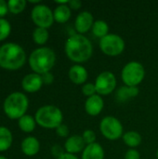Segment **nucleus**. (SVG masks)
Returning <instances> with one entry per match:
<instances>
[{"label":"nucleus","mask_w":158,"mask_h":159,"mask_svg":"<svg viewBox=\"0 0 158 159\" xmlns=\"http://www.w3.org/2000/svg\"><path fill=\"white\" fill-rule=\"evenodd\" d=\"M29 107V100L27 96L20 91L9 94L3 104L5 114L10 119H20L25 115Z\"/></svg>","instance_id":"nucleus-4"},{"label":"nucleus","mask_w":158,"mask_h":159,"mask_svg":"<svg viewBox=\"0 0 158 159\" xmlns=\"http://www.w3.org/2000/svg\"><path fill=\"white\" fill-rule=\"evenodd\" d=\"M85 147L86 143L82 138V135H72L68 137L64 143L65 153L71 155H75L80 152H83Z\"/></svg>","instance_id":"nucleus-15"},{"label":"nucleus","mask_w":158,"mask_h":159,"mask_svg":"<svg viewBox=\"0 0 158 159\" xmlns=\"http://www.w3.org/2000/svg\"><path fill=\"white\" fill-rule=\"evenodd\" d=\"M31 18L37 27L46 29L49 28L55 21L53 11L48 6L44 4H38L33 7L31 11Z\"/></svg>","instance_id":"nucleus-9"},{"label":"nucleus","mask_w":158,"mask_h":159,"mask_svg":"<svg viewBox=\"0 0 158 159\" xmlns=\"http://www.w3.org/2000/svg\"><path fill=\"white\" fill-rule=\"evenodd\" d=\"M56 159H79L75 155H71V154H68V153H64L63 155H61L60 157Z\"/></svg>","instance_id":"nucleus-35"},{"label":"nucleus","mask_w":158,"mask_h":159,"mask_svg":"<svg viewBox=\"0 0 158 159\" xmlns=\"http://www.w3.org/2000/svg\"><path fill=\"white\" fill-rule=\"evenodd\" d=\"M82 5L83 4H82V2L80 0H70L69 4H68V6L71 8V10L72 9L73 10H78L79 8H81Z\"/></svg>","instance_id":"nucleus-32"},{"label":"nucleus","mask_w":158,"mask_h":159,"mask_svg":"<svg viewBox=\"0 0 158 159\" xmlns=\"http://www.w3.org/2000/svg\"><path fill=\"white\" fill-rule=\"evenodd\" d=\"M82 138H83L86 145H89V144H92V143H96L97 135H96L94 130H92V129H86L83 132V134H82Z\"/></svg>","instance_id":"nucleus-27"},{"label":"nucleus","mask_w":158,"mask_h":159,"mask_svg":"<svg viewBox=\"0 0 158 159\" xmlns=\"http://www.w3.org/2000/svg\"><path fill=\"white\" fill-rule=\"evenodd\" d=\"M81 91L83 93V95H85L86 97H91L95 94H97V90H96V87L94 83H86L82 86Z\"/></svg>","instance_id":"nucleus-28"},{"label":"nucleus","mask_w":158,"mask_h":159,"mask_svg":"<svg viewBox=\"0 0 158 159\" xmlns=\"http://www.w3.org/2000/svg\"><path fill=\"white\" fill-rule=\"evenodd\" d=\"M122 139H123L124 143L127 146H129V148H133V149L138 147L142 142V138L141 134L134 130L125 132L123 134Z\"/></svg>","instance_id":"nucleus-20"},{"label":"nucleus","mask_w":158,"mask_h":159,"mask_svg":"<svg viewBox=\"0 0 158 159\" xmlns=\"http://www.w3.org/2000/svg\"><path fill=\"white\" fill-rule=\"evenodd\" d=\"M8 11L7 2L5 0H0V18H3Z\"/></svg>","instance_id":"nucleus-33"},{"label":"nucleus","mask_w":158,"mask_h":159,"mask_svg":"<svg viewBox=\"0 0 158 159\" xmlns=\"http://www.w3.org/2000/svg\"><path fill=\"white\" fill-rule=\"evenodd\" d=\"M51 152H52V155H53L56 158L60 157L61 155H63V154L65 153V152H62L61 147L59 146V145H54V146L52 147V149H51Z\"/></svg>","instance_id":"nucleus-34"},{"label":"nucleus","mask_w":158,"mask_h":159,"mask_svg":"<svg viewBox=\"0 0 158 159\" xmlns=\"http://www.w3.org/2000/svg\"><path fill=\"white\" fill-rule=\"evenodd\" d=\"M104 149L98 143L86 145L81 155V159H104Z\"/></svg>","instance_id":"nucleus-16"},{"label":"nucleus","mask_w":158,"mask_h":159,"mask_svg":"<svg viewBox=\"0 0 158 159\" xmlns=\"http://www.w3.org/2000/svg\"><path fill=\"white\" fill-rule=\"evenodd\" d=\"M29 2H30V3H34V4H37V5H38V4L40 3V0H30Z\"/></svg>","instance_id":"nucleus-36"},{"label":"nucleus","mask_w":158,"mask_h":159,"mask_svg":"<svg viewBox=\"0 0 158 159\" xmlns=\"http://www.w3.org/2000/svg\"><path fill=\"white\" fill-rule=\"evenodd\" d=\"M48 37H49V33L46 28L36 27L33 32V40L37 45L40 46L45 45L47 42Z\"/></svg>","instance_id":"nucleus-24"},{"label":"nucleus","mask_w":158,"mask_h":159,"mask_svg":"<svg viewBox=\"0 0 158 159\" xmlns=\"http://www.w3.org/2000/svg\"><path fill=\"white\" fill-rule=\"evenodd\" d=\"M64 51L69 60L75 64L87 62L93 54V45L84 34L70 35L64 45Z\"/></svg>","instance_id":"nucleus-1"},{"label":"nucleus","mask_w":158,"mask_h":159,"mask_svg":"<svg viewBox=\"0 0 158 159\" xmlns=\"http://www.w3.org/2000/svg\"><path fill=\"white\" fill-rule=\"evenodd\" d=\"M53 16L54 20L58 23H65L70 20L72 10L68 5H59L53 10Z\"/></svg>","instance_id":"nucleus-19"},{"label":"nucleus","mask_w":158,"mask_h":159,"mask_svg":"<svg viewBox=\"0 0 158 159\" xmlns=\"http://www.w3.org/2000/svg\"><path fill=\"white\" fill-rule=\"evenodd\" d=\"M145 77L144 66L136 61L125 64L121 71V79L125 86L138 87Z\"/></svg>","instance_id":"nucleus-6"},{"label":"nucleus","mask_w":158,"mask_h":159,"mask_svg":"<svg viewBox=\"0 0 158 159\" xmlns=\"http://www.w3.org/2000/svg\"><path fill=\"white\" fill-rule=\"evenodd\" d=\"M56 133L59 137H62V138H65V137H68L69 135V129L66 125L64 124H61L60 125L57 129H56Z\"/></svg>","instance_id":"nucleus-30"},{"label":"nucleus","mask_w":158,"mask_h":159,"mask_svg":"<svg viewBox=\"0 0 158 159\" xmlns=\"http://www.w3.org/2000/svg\"><path fill=\"white\" fill-rule=\"evenodd\" d=\"M20 148L22 153L27 157L35 156L40 150V143L39 141L33 136L26 137L23 139L20 144Z\"/></svg>","instance_id":"nucleus-17"},{"label":"nucleus","mask_w":158,"mask_h":159,"mask_svg":"<svg viewBox=\"0 0 158 159\" xmlns=\"http://www.w3.org/2000/svg\"><path fill=\"white\" fill-rule=\"evenodd\" d=\"M68 76L72 83L75 85H84L88 78V70L81 64H74L68 71Z\"/></svg>","instance_id":"nucleus-14"},{"label":"nucleus","mask_w":158,"mask_h":159,"mask_svg":"<svg viewBox=\"0 0 158 159\" xmlns=\"http://www.w3.org/2000/svg\"><path fill=\"white\" fill-rule=\"evenodd\" d=\"M124 159H141V154L138 150L130 148L126 152Z\"/></svg>","instance_id":"nucleus-29"},{"label":"nucleus","mask_w":158,"mask_h":159,"mask_svg":"<svg viewBox=\"0 0 158 159\" xmlns=\"http://www.w3.org/2000/svg\"><path fill=\"white\" fill-rule=\"evenodd\" d=\"M43 80L41 75L31 73L26 75L21 80V87L24 91L29 93H34L38 91L43 86Z\"/></svg>","instance_id":"nucleus-13"},{"label":"nucleus","mask_w":158,"mask_h":159,"mask_svg":"<svg viewBox=\"0 0 158 159\" xmlns=\"http://www.w3.org/2000/svg\"><path fill=\"white\" fill-rule=\"evenodd\" d=\"M41 76H42V80H43V83L44 84L50 85L54 81V76H53V75L50 72L46 73V74H43V75H41Z\"/></svg>","instance_id":"nucleus-31"},{"label":"nucleus","mask_w":158,"mask_h":159,"mask_svg":"<svg viewBox=\"0 0 158 159\" xmlns=\"http://www.w3.org/2000/svg\"><path fill=\"white\" fill-rule=\"evenodd\" d=\"M93 15L89 11H81L75 18L74 20V28L77 34H84L91 30L94 23Z\"/></svg>","instance_id":"nucleus-11"},{"label":"nucleus","mask_w":158,"mask_h":159,"mask_svg":"<svg viewBox=\"0 0 158 159\" xmlns=\"http://www.w3.org/2000/svg\"><path fill=\"white\" fill-rule=\"evenodd\" d=\"M140 93V89L138 87H129V86H123L119 88L116 91L115 98L119 102H125L129 101L133 98H136Z\"/></svg>","instance_id":"nucleus-18"},{"label":"nucleus","mask_w":158,"mask_h":159,"mask_svg":"<svg viewBox=\"0 0 158 159\" xmlns=\"http://www.w3.org/2000/svg\"><path fill=\"white\" fill-rule=\"evenodd\" d=\"M26 61V53L17 43H5L0 47V67L6 70H18Z\"/></svg>","instance_id":"nucleus-2"},{"label":"nucleus","mask_w":158,"mask_h":159,"mask_svg":"<svg viewBox=\"0 0 158 159\" xmlns=\"http://www.w3.org/2000/svg\"><path fill=\"white\" fill-rule=\"evenodd\" d=\"M116 77L114 73L110 71H103L99 74L95 79V87L97 94L101 96L110 95L116 88Z\"/></svg>","instance_id":"nucleus-10"},{"label":"nucleus","mask_w":158,"mask_h":159,"mask_svg":"<svg viewBox=\"0 0 158 159\" xmlns=\"http://www.w3.org/2000/svg\"><path fill=\"white\" fill-rule=\"evenodd\" d=\"M27 2L25 0H9L7 1V7L8 11H10L13 14H19L26 7Z\"/></svg>","instance_id":"nucleus-25"},{"label":"nucleus","mask_w":158,"mask_h":159,"mask_svg":"<svg viewBox=\"0 0 158 159\" xmlns=\"http://www.w3.org/2000/svg\"><path fill=\"white\" fill-rule=\"evenodd\" d=\"M156 157H157L158 159V149H157V152H156Z\"/></svg>","instance_id":"nucleus-38"},{"label":"nucleus","mask_w":158,"mask_h":159,"mask_svg":"<svg viewBox=\"0 0 158 159\" xmlns=\"http://www.w3.org/2000/svg\"><path fill=\"white\" fill-rule=\"evenodd\" d=\"M0 159H7V157H2V156H0Z\"/></svg>","instance_id":"nucleus-37"},{"label":"nucleus","mask_w":158,"mask_h":159,"mask_svg":"<svg viewBox=\"0 0 158 159\" xmlns=\"http://www.w3.org/2000/svg\"><path fill=\"white\" fill-rule=\"evenodd\" d=\"M36 124L44 129H57L62 124L63 115L61 110L55 105H44L40 107L34 116Z\"/></svg>","instance_id":"nucleus-5"},{"label":"nucleus","mask_w":158,"mask_h":159,"mask_svg":"<svg viewBox=\"0 0 158 159\" xmlns=\"http://www.w3.org/2000/svg\"><path fill=\"white\" fill-rule=\"evenodd\" d=\"M92 34L100 39L109 34V25L103 20H96L91 28Z\"/></svg>","instance_id":"nucleus-22"},{"label":"nucleus","mask_w":158,"mask_h":159,"mask_svg":"<svg viewBox=\"0 0 158 159\" xmlns=\"http://www.w3.org/2000/svg\"><path fill=\"white\" fill-rule=\"evenodd\" d=\"M99 45L102 52L110 57H116L122 54L126 48L125 40L116 34H108L101 38Z\"/></svg>","instance_id":"nucleus-7"},{"label":"nucleus","mask_w":158,"mask_h":159,"mask_svg":"<svg viewBox=\"0 0 158 159\" xmlns=\"http://www.w3.org/2000/svg\"><path fill=\"white\" fill-rule=\"evenodd\" d=\"M18 125L19 128L24 131V132H32L34 131V129H35L36 126V121L34 119V117H33L30 115H24L23 116H21L19 121H18Z\"/></svg>","instance_id":"nucleus-23"},{"label":"nucleus","mask_w":158,"mask_h":159,"mask_svg":"<svg viewBox=\"0 0 158 159\" xmlns=\"http://www.w3.org/2000/svg\"><path fill=\"white\" fill-rule=\"evenodd\" d=\"M29 65L34 73L43 75L51 71L56 62L55 51L48 47L35 48L29 56Z\"/></svg>","instance_id":"nucleus-3"},{"label":"nucleus","mask_w":158,"mask_h":159,"mask_svg":"<svg viewBox=\"0 0 158 159\" xmlns=\"http://www.w3.org/2000/svg\"><path fill=\"white\" fill-rule=\"evenodd\" d=\"M104 108V101L103 98L99 95L95 94L91 97L87 98L85 102V111L90 116H99Z\"/></svg>","instance_id":"nucleus-12"},{"label":"nucleus","mask_w":158,"mask_h":159,"mask_svg":"<svg viewBox=\"0 0 158 159\" xmlns=\"http://www.w3.org/2000/svg\"><path fill=\"white\" fill-rule=\"evenodd\" d=\"M13 142L11 131L3 126H0V152L7 151L10 148Z\"/></svg>","instance_id":"nucleus-21"},{"label":"nucleus","mask_w":158,"mask_h":159,"mask_svg":"<svg viewBox=\"0 0 158 159\" xmlns=\"http://www.w3.org/2000/svg\"><path fill=\"white\" fill-rule=\"evenodd\" d=\"M100 131L104 138L110 141H116L123 137L124 134L122 123L113 116H107L101 120Z\"/></svg>","instance_id":"nucleus-8"},{"label":"nucleus","mask_w":158,"mask_h":159,"mask_svg":"<svg viewBox=\"0 0 158 159\" xmlns=\"http://www.w3.org/2000/svg\"><path fill=\"white\" fill-rule=\"evenodd\" d=\"M11 32V25L5 18H0V41L5 40Z\"/></svg>","instance_id":"nucleus-26"}]
</instances>
